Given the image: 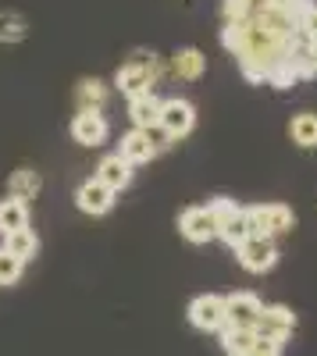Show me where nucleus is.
I'll return each mask as SVG.
<instances>
[{"mask_svg":"<svg viewBox=\"0 0 317 356\" xmlns=\"http://www.w3.org/2000/svg\"><path fill=\"white\" fill-rule=\"evenodd\" d=\"M161 75H164V68H161L154 50H132L129 61L118 68V75H114V86H118L129 100H136L143 93H154Z\"/></svg>","mask_w":317,"mask_h":356,"instance_id":"nucleus-1","label":"nucleus"},{"mask_svg":"<svg viewBox=\"0 0 317 356\" xmlns=\"http://www.w3.org/2000/svg\"><path fill=\"white\" fill-rule=\"evenodd\" d=\"M246 221H250V239L253 235H261V239H278V235H289L296 228V214H293V207H285V203L246 207Z\"/></svg>","mask_w":317,"mask_h":356,"instance_id":"nucleus-2","label":"nucleus"},{"mask_svg":"<svg viewBox=\"0 0 317 356\" xmlns=\"http://www.w3.org/2000/svg\"><path fill=\"white\" fill-rule=\"evenodd\" d=\"M293 328H296V314L285 307V303H264V314H261V321H257V339H268V342H278V346H285L293 339Z\"/></svg>","mask_w":317,"mask_h":356,"instance_id":"nucleus-3","label":"nucleus"},{"mask_svg":"<svg viewBox=\"0 0 317 356\" xmlns=\"http://www.w3.org/2000/svg\"><path fill=\"white\" fill-rule=\"evenodd\" d=\"M157 125L171 136V139H182V136H189L193 132V125H196V107L189 104V100H182V97H168V100H161V114H157Z\"/></svg>","mask_w":317,"mask_h":356,"instance_id":"nucleus-4","label":"nucleus"},{"mask_svg":"<svg viewBox=\"0 0 317 356\" xmlns=\"http://www.w3.org/2000/svg\"><path fill=\"white\" fill-rule=\"evenodd\" d=\"M189 324L196 332H221L228 317H225V296L218 292H204L189 303Z\"/></svg>","mask_w":317,"mask_h":356,"instance_id":"nucleus-5","label":"nucleus"},{"mask_svg":"<svg viewBox=\"0 0 317 356\" xmlns=\"http://www.w3.org/2000/svg\"><path fill=\"white\" fill-rule=\"evenodd\" d=\"M236 257H239L243 271L264 275V271H271V267L278 264V246H275V239H261V235H253V239H246L236 250Z\"/></svg>","mask_w":317,"mask_h":356,"instance_id":"nucleus-6","label":"nucleus"},{"mask_svg":"<svg viewBox=\"0 0 317 356\" xmlns=\"http://www.w3.org/2000/svg\"><path fill=\"white\" fill-rule=\"evenodd\" d=\"M264 314V300L257 292H232L225 296V317L228 324H236V328H257V321Z\"/></svg>","mask_w":317,"mask_h":356,"instance_id":"nucleus-7","label":"nucleus"},{"mask_svg":"<svg viewBox=\"0 0 317 356\" xmlns=\"http://www.w3.org/2000/svg\"><path fill=\"white\" fill-rule=\"evenodd\" d=\"M179 232H182V239L193 243V246H204V243L218 239V225H214L207 207H186V211L179 214Z\"/></svg>","mask_w":317,"mask_h":356,"instance_id":"nucleus-8","label":"nucleus"},{"mask_svg":"<svg viewBox=\"0 0 317 356\" xmlns=\"http://www.w3.org/2000/svg\"><path fill=\"white\" fill-rule=\"evenodd\" d=\"M107 132H111V125H107V118L100 111H79L72 118V139L79 146H104Z\"/></svg>","mask_w":317,"mask_h":356,"instance_id":"nucleus-9","label":"nucleus"},{"mask_svg":"<svg viewBox=\"0 0 317 356\" xmlns=\"http://www.w3.org/2000/svg\"><path fill=\"white\" fill-rule=\"evenodd\" d=\"M75 203H79L82 214L100 218V214H107L111 207H114V193H111L107 186H100L97 178H86V182L75 189Z\"/></svg>","mask_w":317,"mask_h":356,"instance_id":"nucleus-10","label":"nucleus"},{"mask_svg":"<svg viewBox=\"0 0 317 356\" xmlns=\"http://www.w3.org/2000/svg\"><path fill=\"white\" fill-rule=\"evenodd\" d=\"M204 72H207V57H204V50H196V47H179L175 54H171V75H175V79H182V82H196Z\"/></svg>","mask_w":317,"mask_h":356,"instance_id":"nucleus-11","label":"nucleus"},{"mask_svg":"<svg viewBox=\"0 0 317 356\" xmlns=\"http://www.w3.org/2000/svg\"><path fill=\"white\" fill-rule=\"evenodd\" d=\"M93 178H97L100 186H107L114 196H118V193L132 182V164H125L118 154H111V157H104V161H100V168H97V175H93Z\"/></svg>","mask_w":317,"mask_h":356,"instance_id":"nucleus-12","label":"nucleus"},{"mask_svg":"<svg viewBox=\"0 0 317 356\" xmlns=\"http://www.w3.org/2000/svg\"><path fill=\"white\" fill-rule=\"evenodd\" d=\"M118 157H122L125 164H147V161L157 157V150L150 146L147 132H143V129H132V132L122 136V150H118Z\"/></svg>","mask_w":317,"mask_h":356,"instance_id":"nucleus-13","label":"nucleus"},{"mask_svg":"<svg viewBox=\"0 0 317 356\" xmlns=\"http://www.w3.org/2000/svg\"><path fill=\"white\" fill-rule=\"evenodd\" d=\"M4 253H11L15 260H22V264H29L36 253H40V235L33 232V228H22V232H11V235H4V246H0Z\"/></svg>","mask_w":317,"mask_h":356,"instance_id":"nucleus-14","label":"nucleus"},{"mask_svg":"<svg viewBox=\"0 0 317 356\" xmlns=\"http://www.w3.org/2000/svg\"><path fill=\"white\" fill-rule=\"evenodd\" d=\"M40 189H43V178H40V171H33V168H18V171L8 178V196H11V200L29 203V200H36Z\"/></svg>","mask_w":317,"mask_h":356,"instance_id":"nucleus-15","label":"nucleus"},{"mask_svg":"<svg viewBox=\"0 0 317 356\" xmlns=\"http://www.w3.org/2000/svg\"><path fill=\"white\" fill-rule=\"evenodd\" d=\"M107 93L111 89L104 79H82L75 86V104H79V111H100L107 104Z\"/></svg>","mask_w":317,"mask_h":356,"instance_id":"nucleus-16","label":"nucleus"},{"mask_svg":"<svg viewBox=\"0 0 317 356\" xmlns=\"http://www.w3.org/2000/svg\"><path fill=\"white\" fill-rule=\"evenodd\" d=\"M218 335H221V349L228 356H250V349L257 342V332L253 328H236V324H225Z\"/></svg>","mask_w":317,"mask_h":356,"instance_id":"nucleus-17","label":"nucleus"},{"mask_svg":"<svg viewBox=\"0 0 317 356\" xmlns=\"http://www.w3.org/2000/svg\"><path fill=\"white\" fill-rule=\"evenodd\" d=\"M289 139L300 146V150H314L317 146V114L314 111H300L289 122Z\"/></svg>","mask_w":317,"mask_h":356,"instance_id":"nucleus-18","label":"nucleus"},{"mask_svg":"<svg viewBox=\"0 0 317 356\" xmlns=\"http://www.w3.org/2000/svg\"><path fill=\"white\" fill-rule=\"evenodd\" d=\"M29 228V203L22 200H0V235H11V232H22Z\"/></svg>","mask_w":317,"mask_h":356,"instance_id":"nucleus-19","label":"nucleus"},{"mask_svg":"<svg viewBox=\"0 0 317 356\" xmlns=\"http://www.w3.org/2000/svg\"><path fill=\"white\" fill-rule=\"evenodd\" d=\"M157 114H161V100L154 93H143L136 100H129V118H132V125L136 129H150L157 125Z\"/></svg>","mask_w":317,"mask_h":356,"instance_id":"nucleus-20","label":"nucleus"},{"mask_svg":"<svg viewBox=\"0 0 317 356\" xmlns=\"http://www.w3.org/2000/svg\"><path fill=\"white\" fill-rule=\"evenodd\" d=\"M29 36V18L18 11H0V43H22Z\"/></svg>","mask_w":317,"mask_h":356,"instance_id":"nucleus-21","label":"nucleus"},{"mask_svg":"<svg viewBox=\"0 0 317 356\" xmlns=\"http://www.w3.org/2000/svg\"><path fill=\"white\" fill-rule=\"evenodd\" d=\"M218 239H225L232 250H239L246 239H250V221H246V207H243V214L236 221H228L225 228H218Z\"/></svg>","mask_w":317,"mask_h":356,"instance_id":"nucleus-22","label":"nucleus"},{"mask_svg":"<svg viewBox=\"0 0 317 356\" xmlns=\"http://www.w3.org/2000/svg\"><path fill=\"white\" fill-rule=\"evenodd\" d=\"M207 211H211L214 225H218V228H225L228 221H236V218L243 214V207H239L236 200H228V196H214V200L207 203Z\"/></svg>","mask_w":317,"mask_h":356,"instance_id":"nucleus-23","label":"nucleus"},{"mask_svg":"<svg viewBox=\"0 0 317 356\" xmlns=\"http://www.w3.org/2000/svg\"><path fill=\"white\" fill-rule=\"evenodd\" d=\"M268 86H275V89H293L296 82H300V75H296V68L289 65V57L285 61H278L271 72H268V79H264Z\"/></svg>","mask_w":317,"mask_h":356,"instance_id":"nucleus-24","label":"nucleus"},{"mask_svg":"<svg viewBox=\"0 0 317 356\" xmlns=\"http://www.w3.org/2000/svg\"><path fill=\"white\" fill-rule=\"evenodd\" d=\"M253 0H225L221 4V15H225V25L228 22H246V18H253Z\"/></svg>","mask_w":317,"mask_h":356,"instance_id":"nucleus-25","label":"nucleus"},{"mask_svg":"<svg viewBox=\"0 0 317 356\" xmlns=\"http://www.w3.org/2000/svg\"><path fill=\"white\" fill-rule=\"evenodd\" d=\"M22 271H25V264L22 260H15L11 253H4V250H0V285H15L18 278H22Z\"/></svg>","mask_w":317,"mask_h":356,"instance_id":"nucleus-26","label":"nucleus"},{"mask_svg":"<svg viewBox=\"0 0 317 356\" xmlns=\"http://www.w3.org/2000/svg\"><path fill=\"white\" fill-rule=\"evenodd\" d=\"M143 132H147V139H150V146H154V150H157V154H164V150H168V146H171V143H175V139H171V136H168V132H164L161 125H150V129H143Z\"/></svg>","mask_w":317,"mask_h":356,"instance_id":"nucleus-27","label":"nucleus"},{"mask_svg":"<svg viewBox=\"0 0 317 356\" xmlns=\"http://www.w3.org/2000/svg\"><path fill=\"white\" fill-rule=\"evenodd\" d=\"M282 349H285V346H278V342L257 339V342H253V349H250V356H282Z\"/></svg>","mask_w":317,"mask_h":356,"instance_id":"nucleus-28","label":"nucleus"},{"mask_svg":"<svg viewBox=\"0 0 317 356\" xmlns=\"http://www.w3.org/2000/svg\"><path fill=\"white\" fill-rule=\"evenodd\" d=\"M314 8H317V0H314Z\"/></svg>","mask_w":317,"mask_h":356,"instance_id":"nucleus-29","label":"nucleus"}]
</instances>
